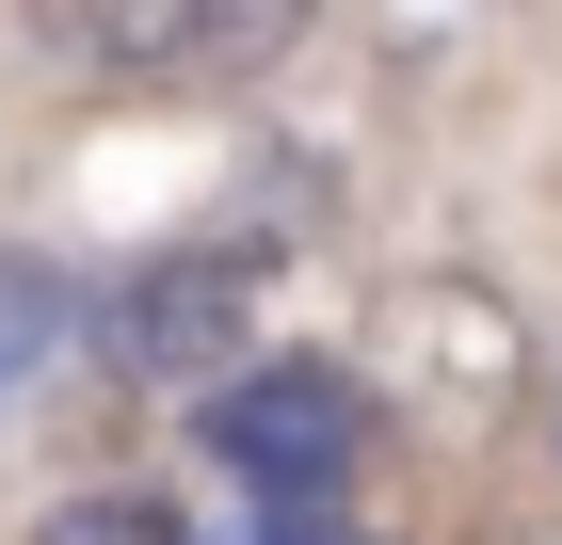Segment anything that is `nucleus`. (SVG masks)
Segmentation results:
<instances>
[{
	"label": "nucleus",
	"instance_id": "1",
	"mask_svg": "<svg viewBox=\"0 0 562 545\" xmlns=\"http://www.w3.org/2000/svg\"><path fill=\"white\" fill-rule=\"evenodd\" d=\"M258 321H273V257L258 241H177V257H145L130 289H113V370L225 401V385L258 370Z\"/></svg>",
	"mask_w": 562,
	"mask_h": 545
},
{
	"label": "nucleus",
	"instance_id": "2",
	"mask_svg": "<svg viewBox=\"0 0 562 545\" xmlns=\"http://www.w3.org/2000/svg\"><path fill=\"white\" fill-rule=\"evenodd\" d=\"M210 450L258 481V498H338L353 450H370V385L353 370H241L210 401Z\"/></svg>",
	"mask_w": 562,
	"mask_h": 545
},
{
	"label": "nucleus",
	"instance_id": "3",
	"mask_svg": "<svg viewBox=\"0 0 562 545\" xmlns=\"http://www.w3.org/2000/svg\"><path fill=\"white\" fill-rule=\"evenodd\" d=\"M386 370L418 385V401H450V418H498V401H515V370H530V337H515V305H498V289L434 273V289L386 305Z\"/></svg>",
	"mask_w": 562,
	"mask_h": 545
},
{
	"label": "nucleus",
	"instance_id": "4",
	"mask_svg": "<svg viewBox=\"0 0 562 545\" xmlns=\"http://www.w3.org/2000/svg\"><path fill=\"white\" fill-rule=\"evenodd\" d=\"M65 48L113 65V81H210V65H273L290 16H193V0H145V16H65Z\"/></svg>",
	"mask_w": 562,
	"mask_h": 545
},
{
	"label": "nucleus",
	"instance_id": "5",
	"mask_svg": "<svg viewBox=\"0 0 562 545\" xmlns=\"http://www.w3.org/2000/svg\"><path fill=\"white\" fill-rule=\"evenodd\" d=\"M65 321H81V289H65L48 257H16V241H0V401H33V385H48Z\"/></svg>",
	"mask_w": 562,
	"mask_h": 545
},
{
	"label": "nucleus",
	"instance_id": "6",
	"mask_svg": "<svg viewBox=\"0 0 562 545\" xmlns=\"http://www.w3.org/2000/svg\"><path fill=\"white\" fill-rule=\"evenodd\" d=\"M33 545H193V530H177V498H65Z\"/></svg>",
	"mask_w": 562,
	"mask_h": 545
}]
</instances>
